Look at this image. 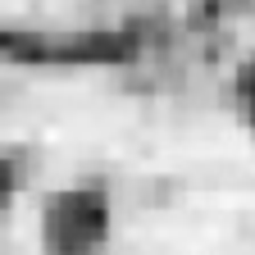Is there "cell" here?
<instances>
[{"mask_svg": "<svg viewBox=\"0 0 255 255\" xmlns=\"http://www.w3.org/2000/svg\"><path fill=\"white\" fill-rule=\"evenodd\" d=\"M9 14H23V18H55L69 0H0Z\"/></svg>", "mask_w": 255, "mask_h": 255, "instance_id": "cell-1", "label": "cell"}]
</instances>
